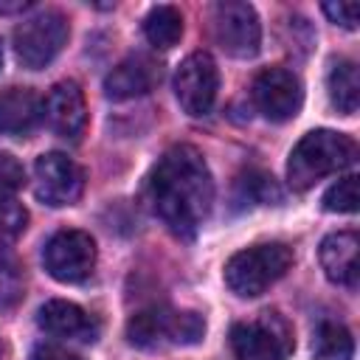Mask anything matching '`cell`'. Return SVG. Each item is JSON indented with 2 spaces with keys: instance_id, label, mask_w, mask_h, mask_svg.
Masks as SVG:
<instances>
[{
  "instance_id": "1",
  "label": "cell",
  "mask_w": 360,
  "mask_h": 360,
  "mask_svg": "<svg viewBox=\"0 0 360 360\" xmlns=\"http://www.w3.org/2000/svg\"><path fill=\"white\" fill-rule=\"evenodd\" d=\"M146 200L174 236L194 239L214 202V180L202 155L188 143L172 146L146 180Z\"/></svg>"
},
{
  "instance_id": "2",
  "label": "cell",
  "mask_w": 360,
  "mask_h": 360,
  "mask_svg": "<svg viewBox=\"0 0 360 360\" xmlns=\"http://www.w3.org/2000/svg\"><path fill=\"white\" fill-rule=\"evenodd\" d=\"M354 158H357L354 138L335 132V129H312L290 152L287 183L292 191H307L326 174L349 169Z\"/></svg>"
},
{
  "instance_id": "3",
  "label": "cell",
  "mask_w": 360,
  "mask_h": 360,
  "mask_svg": "<svg viewBox=\"0 0 360 360\" xmlns=\"http://www.w3.org/2000/svg\"><path fill=\"white\" fill-rule=\"evenodd\" d=\"M205 335V321L191 309L146 307L127 321V338L138 349H166V346H194Z\"/></svg>"
},
{
  "instance_id": "4",
  "label": "cell",
  "mask_w": 360,
  "mask_h": 360,
  "mask_svg": "<svg viewBox=\"0 0 360 360\" xmlns=\"http://www.w3.org/2000/svg\"><path fill=\"white\" fill-rule=\"evenodd\" d=\"M292 264V250L284 242H264L233 253L225 264V284L242 298L262 295Z\"/></svg>"
},
{
  "instance_id": "5",
  "label": "cell",
  "mask_w": 360,
  "mask_h": 360,
  "mask_svg": "<svg viewBox=\"0 0 360 360\" xmlns=\"http://www.w3.org/2000/svg\"><path fill=\"white\" fill-rule=\"evenodd\" d=\"M68 34L70 28L62 11H39L14 28V53L22 68L39 70L59 56Z\"/></svg>"
},
{
  "instance_id": "6",
  "label": "cell",
  "mask_w": 360,
  "mask_h": 360,
  "mask_svg": "<svg viewBox=\"0 0 360 360\" xmlns=\"http://www.w3.org/2000/svg\"><path fill=\"white\" fill-rule=\"evenodd\" d=\"M231 349L236 360H287L292 332L284 318L264 312L259 321H245L231 329Z\"/></svg>"
},
{
  "instance_id": "7",
  "label": "cell",
  "mask_w": 360,
  "mask_h": 360,
  "mask_svg": "<svg viewBox=\"0 0 360 360\" xmlns=\"http://www.w3.org/2000/svg\"><path fill=\"white\" fill-rule=\"evenodd\" d=\"M214 37L228 56L248 59L259 53L262 45V25L259 14L250 3L225 0L214 6Z\"/></svg>"
},
{
  "instance_id": "8",
  "label": "cell",
  "mask_w": 360,
  "mask_h": 360,
  "mask_svg": "<svg viewBox=\"0 0 360 360\" xmlns=\"http://www.w3.org/2000/svg\"><path fill=\"white\" fill-rule=\"evenodd\" d=\"M42 262L45 270L62 284L84 281L96 267V242L84 231H59L45 242Z\"/></svg>"
},
{
  "instance_id": "9",
  "label": "cell",
  "mask_w": 360,
  "mask_h": 360,
  "mask_svg": "<svg viewBox=\"0 0 360 360\" xmlns=\"http://www.w3.org/2000/svg\"><path fill=\"white\" fill-rule=\"evenodd\" d=\"M217 90H219L217 62L205 51L188 53L174 73V96L180 107L188 115H205L217 101Z\"/></svg>"
},
{
  "instance_id": "10",
  "label": "cell",
  "mask_w": 360,
  "mask_h": 360,
  "mask_svg": "<svg viewBox=\"0 0 360 360\" xmlns=\"http://www.w3.org/2000/svg\"><path fill=\"white\" fill-rule=\"evenodd\" d=\"M82 188H84V174H82L76 160H70L62 152H48V155L37 158L34 194L45 205H51V208L73 205L82 197Z\"/></svg>"
},
{
  "instance_id": "11",
  "label": "cell",
  "mask_w": 360,
  "mask_h": 360,
  "mask_svg": "<svg viewBox=\"0 0 360 360\" xmlns=\"http://www.w3.org/2000/svg\"><path fill=\"white\" fill-rule=\"evenodd\" d=\"M253 101L267 121H290L304 101L301 79L287 68H267L253 79Z\"/></svg>"
},
{
  "instance_id": "12",
  "label": "cell",
  "mask_w": 360,
  "mask_h": 360,
  "mask_svg": "<svg viewBox=\"0 0 360 360\" xmlns=\"http://www.w3.org/2000/svg\"><path fill=\"white\" fill-rule=\"evenodd\" d=\"M42 112L48 118V127L68 141H79V135L87 127L84 93L76 82H56L45 96Z\"/></svg>"
},
{
  "instance_id": "13",
  "label": "cell",
  "mask_w": 360,
  "mask_h": 360,
  "mask_svg": "<svg viewBox=\"0 0 360 360\" xmlns=\"http://www.w3.org/2000/svg\"><path fill=\"white\" fill-rule=\"evenodd\" d=\"M163 70L152 56L135 53L127 56L124 62H118L107 76H104V93L112 101H124V98H135L149 93L158 82H160Z\"/></svg>"
},
{
  "instance_id": "14",
  "label": "cell",
  "mask_w": 360,
  "mask_h": 360,
  "mask_svg": "<svg viewBox=\"0 0 360 360\" xmlns=\"http://www.w3.org/2000/svg\"><path fill=\"white\" fill-rule=\"evenodd\" d=\"M37 323L53 335V338H62V340H82V343H93L98 338V323L96 318H90L79 304L73 301H62V298H53V301H45L37 312Z\"/></svg>"
},
{
  "instance_id": "15",
  "label": "cell",
  "mask_w": 360,
  "mask_h": 360,
  "mask_svg": "<svg viewBox=\"0 0 360 360\" xmlns=\"http://www.w3.org/2000/svg\"><path fill=\"white\" fill-rule=\"evenodd\" d=\"M357 250H360V239L354 231H338L329 233L321 242V267L326 273L329 281L354 290L357 278H360V264H357Z\"/></svg>"
},
{
  "instance_id": "16",
  "label": "cell",
  "mask_w": 360,
  "mask_h": 360,
  "mask_svg": "<svg viewBox=\"0 0 360 360\" xmlns=\"http://www.w3.org/2000/svg\"><path fill=\"white\" fill-rule=\"evenodd\" d=\"M42 115V98L31 87H3L0 90V132L28 135Z\"/></svg>"
},
{
  "instance_id": "17",
  "label": "cell",
  "mask_w": 360,
  "mask_h": 360,
  "mask_svg": "<svg viewBox=\"0 0 360 360\" xmlns=\"http://www.w3.org/2000/svg\"><path fill=\"white\" fill-rule=\"evenodd\" d=\"M326 87H329V101L338 112L343 115H354L357 104H360V76H357V65L352 59H338L329 68L326 76Z\"/></svg>"
},
{
  "instance_id": "18",
  "label": "cell",
  "mask_w": 360,
  "mask_h": 360,
  "mask_svg": "<svg viewBox=\"0 0 360 360\" xmlns=\"http://www.w3.org/2000/svg\"><path fill=\"white\" fill-rule=\"evenodd\" d=\"M143 34L155 48H174L183 37V14L174 6H155L143 20Z\"/></svg>"
},
{
  "instance_id": "19",
  "label": "cell",
  "mask_w": 360,
  "mask_h": 360,
  "mask_svg": "<svg viewBox=\"0 0 360 360\" xmlns=\"http://www.w3.org/2000/svg\"><path fill=\"white\" fill-rule=\"evenodd\" d=\"M312 354H315V360H352V354H354L352 332H349L343 323L323 321V323L315 329Z\"/></svg>"
},
{
  "instance_id": "20",
  "label": "cell",
  "mask_w": 360,
  "mask_h": 360,
  "mask_svg": "<svg viewBox=\"0 0 360 360\" xmlns=\"http://www.w3.org/2000/svg\"><path fill=\"white\" fill-rule=\"evenodd\" d=\"M22 298V270L17 259L0 248V312L17 307Z\"/></svg>"
},
{
  "instance_id": "21",
  "label": "cell",
  "mask_w": 360,
  "mask_h": 360,
  "mask_svg": "<svg viewBox=\"0 0 360 360\" xmlns=\"http://www.w3.org/2000/svg\"><path fill=\"white\" fill-rule=\"evenodd\" d=\"M360 205V197H357V177L354 174H346L340 177L335 186L326 188L323 194V208L326 211H338V214H354Z\"/></svg>"
},
{
  "instance_id": "22",
  "label": "cell",
  "mask_w": 360,
  "mask_h": 360,
  "mask_svg": "<svg viewBox=\"0 0 360 360\" xmlns=\"http://www.w3.org/2000/svg\"><path fill=\"white\" fill-rule=\"evenodd\" d=\"M25 222H28V211L17 200L0 202V248L14 242L25 231Z\"/></svg>"
},
{
  "instance_id": "23",
  "label": "cell",
  "mask_w": 360,
  "mask_h": 360,
  "mask_svg": "<svg viewBox=\"0 0 360 360\" xmlns=\"http://www.w3.org/2000/svg\"><path fill=\"white\" fill-rule=\"evenodd\" d=\"M25 183V172L20 166L17 158H11L8 152H0V202L14 200V194L22 188Z\"/></svg>"
},
{
  "instance_id": "24",
  "label": "cell",
  "mask_w": 360,
  "mask_h": 360,
  "mask_svg": "<svg viewBox=\"0 0 360 360\" xmlns=\"http://www.w3.org/2000/svg\"><path fill=\"white\" fill-rule=\"evenodd\" d=\"M323 14L343 28H357V17H360V6L357 3H323L321 6Z\"/></svg>"
},
{
  "instance_id": "25",
  "label": "cell",
  "mask_w": 360,
  "mask_h": 360,
  "mask_svg": "<svg viewBox=\"0 0 360 360\" xmlns=\"http://www.w3.org/2000/svg\"><path fill=\"white\" fill-rule=\"evenodd\" d=\"M31 360H82V357L76 352H70L68 346H62V343L42 340L31 349Z\"/></svg>"
},
{
  "instance_id": "26",
  "label": "cell",
  "mask_w": 360,
  "mask_h": 360,
  "mask_svg": "<svg viewBox=\"0 0 360 360\" xmlns=\"http://www.w3.org/2000/svg\"><path fill=\"white\" fill-rule=\"evenodd\" d=\"M31 3L28 0H14V3H3L0 0V14H14V11H25Z\"/></svg>"
},
{
  "instance_id": "27",
  "label": "cell",
  "mask_w": 360,
  "mask_h": 360,
  "mask_svg": "<svg viewBox=\"0 0 360 360\" xmlns=\"http://www.w3.org/2000/svg\"><path fill=\"white\" fill-rule=\"evenodd\" d=\"M0 65H3V42H0Z\"/></svg>"
}]
</instances>
